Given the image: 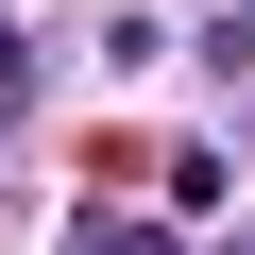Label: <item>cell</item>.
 I'll use <instances>...</instances> for the list:
<instances>
[{
	"instance_id": "cell-1",
	"label": "cell",
	"mask_w": 255,
	"mask_h": 255,
	"mask_svg": "<svg viewBox=\"0 0 255 255\" xmlns=\"http://www.w3.org/2000/svg\"><path fill=\"white\" fill-rule=\"evenodd\" d=\"M85 255H170V238H153V221H85Z\"/></svg>"
}]
</instances>
